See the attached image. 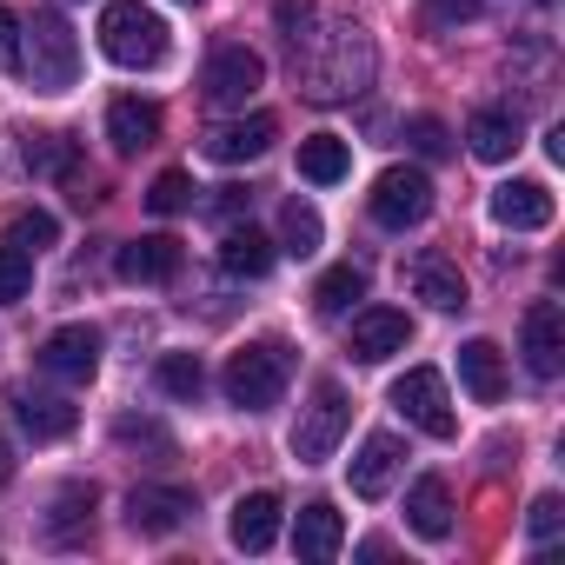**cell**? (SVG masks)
I'll return each mask as SVG.
<instances>
[{
    "mask_svg": "<svg viewBox=\"0 0 565 565\" xmlns=\"http://www.w3.org/2000/svg\"><path fill=\"white\" fill-rule=\"evenodd\" d=\"M294 74H300V94L333 107V100H353L373 87V41L366 28L353 21H327V34H300L294 41Z\"/></svg>",
    "mask_w": 565,
    "mask_h": 565,
    "instance_id": "cell-1",
    "label": "cell"
},
{
    "mask_svg": "<svg viewBox=\"0 0 565 565\" xmlns=\"http://www.w3.org/2000/svg\"><path fill=\"white\" fill-rule=\"evenodd\" d=\"M287 380H294V347H287V340H246V347L226 360V373H220V386H226V399H233L239 413L279 406Z\"/></svg>",
    "mask_w": 565,
    "mask_h": 565,
    "instance_id": "cell-2",
    "label": "cell"
},
{
    "mask_svg": "<svg viewBox=\"0 0 565 565\" xmlns=\"http://www.w3.org/2000/svg\"><path fill=\"white\" fill-rule=\"evenodd\" d=\"M167 47H173V34H167V21L153 8H140V0H107L100 8V54L114 67L147 74V67L167 61Z\"/></svg>",
    "mask_w": 565,
    "mask_h": 565,
    "instance_id": "cell-3",
    "label": "cell"
},
{
    "mask_svg": "<svg viewBox=\"0 0 565 565\" xmlns=\"http://www.w3.org/2000/svg\"><path fill=\"white\" fill-rule=\"evenodd\" d=\"M21 34H28V41H21V74H28L41 94H67V87L81 81V41H74V28H67L61 14H34Z\"/></svg>",
    "mask_w": 565,
    "mask_h": 565,
    "instance_id": "cell-4",
    "label": "cell"
},
{
    "mask_svg": "<svg viewBox=\"0 0 565 565\" xmlns=\"http://www.w3.org/2000/svg\"><path fill=\"white\" fill-rule=\"evenodd\" d=\"M347 426H353V399L327 380V386L313 393V406H300V426H294V459H300V466H327V459H333V446L347 439Z\"/></svg>",
    "mask_w": 565,
    "mask_h": 565,
    "instance_id": "cell-5",
    "label": "cell"
},
{
    "mask_svg": "<svg viewBox=\"0 0 565 565\" xmlns=\"http://www.w3.org/2000/svg\"><path fill=\"white\" fill-rule=\"evenodd\" d=\"M366 213H373L386 233H406V226H419V220L433 213V180H426L419 167H386V173L373 180V193H366Z\"/></svg>",
    "mask_w": 565,
    "mask_h": 565,
    "instance_id": "cell-6",
    "label": "cell"
},
{
    "mask_svg": "<svg viewBox=\"0 0 565 565\" xmlns=\"http://www.w3.org/2000/svg\"><path fill=\"white\" fill-rule=\"evenodd\" d=\"M393 413H399L406 426H419L426 439H452V433H459L452 399H446V380H439L433 366H413V373L393 380Z\"/></svg>",
    "mask_w": 565,
    "mask_h": 565,
    "instance_id": "cell-7",
    "label": "cell"
},
{
    "mask_svg": "<svg viewBox=\"0 0 565 565\" xmlns=\"http://www.w3.org/2000/svg\"><path fill=\"white\" fill-rule=\"evenodd\" d=\"M259 81H266V61L253 47H220L200 74V94H206V107H246L259 94Z\"/></svg>",
    "mask_w": 565,
    "mask_h": 565,
    "instance_id": "cell-8",
    "label": "cell"
},
{
    "mask_svg": "<svg viewBox=\"0 0 565 565\" xmlns=\"http://www.w3.org/2000/svg\"><path fill=\"white\" fill-rule=\"evenodd\" d=\"M193 519V492L186 486H134L127 492V525L147 532V539H167Z\"/></svg>",
    "mask_w": 565,
    "mask_h": 565,
    "instance_id": "cell-9",
    "label": "cell"
},
{
    "mask_svg": "<svg viewBox=\"0 0 565 565\" xmlns=\"http://www.w3.org/2000/svg\"><path fill=\"white\" fill-rule=\"evenodd\" d=\"M41 373H54V380H67V386H87V380L100 373V333H94V327H61V333H47Z\"/></svg>",
    "mask_w": 565,
    "mask_h": 565,
    "instance_id": "cell-10",
    "label": "cell"
},
{
    "mask_svg": "<svg viewBox=\"0 0 565 565\" xmlns=\"http://www.w3.org/2000/svg\"><path fill=\"white\" fill-rule=\"evenodd\" d=\"M406 340H413V320L399 313V307H366L360 320H353V360L360 366H380V360H393V353H406Z\"/></svg>",
    "mask_w": 565,
    "mask_h": 565,
    "instance_id": "cell-11",
    "label": "cell"
},
{
    "mask_svg": "<svg viewBox=\"0 0 565 565\" xmlns=\"http://www.w3.org/2000/svg\"><path fill=\"white\" fill-rule=\"evenodd\" d=\"M525 366H532V380H558V366H565V313H558V300L525 307Z\"/></svg>",
    "mask_w": 565,
    "mask_h": 565,
    "instance_id": "cell-12",
    "label": "cell"
},
{
    "mask_svg": "<svg viewBox=\"0 0 565 565\" xmlns=\"http://www.w3.org/2000/svg\"><path fill=\"white\" fill-rule=\"evenodd\" d=\"M492 220L512 226V233L552 226V186L545 180H505V186H492Z\"/></svg>",
    "mask_w": 565,
    "mask_h": 565,
    "instance_id": "cell-13",
    "label": "cell"
},
{
    "mask_svg": "<svg viewBox=\"0 0 565 565\" xmlns=\"http://www.w3.org/2000/svg\"><path fill=\"white\" fill-rule=\"evenodd\" d=\"M399 466H406V446H399L393 433H373V439L360 446V459L347 466V479H353V492H360V499H386V492H393V479H399Z\"/></svg>",
    "mask_w": 565,
    "mask_h": 565,
    "instance_id": "cell-14",
    "label": "cell"
},
{
    "mask_svg": "<svg viewBox=\"0 0 565 565\" xmlns=\"http://www.w3.org/2000/svg\"><path fill=\"white\" fill-rule=\"evenodd\" d=\"M273 140H279V120H273V114H246V120H233V127H213V134H206V153H213L220 167H239V160H259Z\"/></svg>",
    "mask_w": 565,
    "mask_h": 565,
    "instance_id": "cell-15",
    "label": "cell"
},
{
    "mask_svg": "<svg viewBox=\"0 0 565 565\" xmlns=\"http://www.w3.org/2000/svg\"><path fill=\"white\" fill-rule=\"evenodd\" d=\"M173 273H180V239L147 233V239H127L120 246V279H134V287H167Z\"/></svg>",
    "mask_w": 565,
    "mask_h": 565,
    "instance_id": "cell-16",
    "label": "cell"
},
{
    "mask_svg": "<svg viewBox=\"0 0 565 565\" xmlns=\"http://www.w3.org/2000/svg\"><path fill=\"white\" fill-rule=\"evenodd\" d=\"M107 140H114V153H147L160 140V107L140 100V94H120L107 107Z\"/></svg>",
    "mask_w": 565,
    "mask_h": 565,
    "instance_id": "cell-17",
    "label": "cell"
},
{
    "mask_svg": "<svg viewBox=\"0 0 565 565\" xmlns=\"http://www.w3.org/2000/svg\"><path fill=\"white\" fill-rule=\"evenodd\" d=\"M406 279H413V294H419L426 307H439V313H459V307H466V273H459L446 253H419Z\"/></svg>",
    "mask_w": 565,
    "mask_h": 565,
    "instance_id": "cell-18",
    "label": "cell"
},
{
    "mask_svg": "<svg viewBox=\"0 0 565 565\" xmlns=\"http://www.w3.org/2000/svg\"><path fill=\"white\" fill-rule=\"evenodd\" d=\"M340 545H347V525H340V512H333L327 499L300 505V519H294V552H300L307 565H327Z\"/></svg>",
    "mask_w": 565,
    "mask_h": 565,
    "instance_id": "cell-19",
    "label": "cell"
},
{
    "mask_svg": "<svg viewBox=\"0 0 565 565\" xmlns=\"http://www.w3.org/2000/svg\"><path fill=\"white\" fill-rule=\"evenodd\" d=\"M459 380H466V393L479 406H499L505 399V353L492 340H466L459 347Z\"/></svg>",
    "mask_w": 565,
    "mask_h": 565,
    "instance_id": "cell-20",
    "label": "cell"
},
{
    "mask_svg": "<svg viewBox=\"0 0 565 565\" xmlns=\"http://www.w3.org/2000/svg\"><path fill=\"white\" fill-rule=\"evenodd\" d=\"M226 539H233L239 552H266V545L279 539V499H273V492H246V499L233 505V519H226Z\"/></svg>",
    "mask_w": 565,
    "mask_h": 565,
    "instance_id": "cell-21",
    "label": "cell"
},
{
    "mask_svg": "<svg viewBox=\"0 0 565 565\" xmlns=\"http://www.w3.org/2000/svg\"><path fill=\"white\" fill-rule=\"evenodd\" d=\"M406 525H413L419 539H446V532H452V486H446L439 472H426V479L406 492Z\"/></svg>",
    "mask_w": 565,
    "mask_h": 565,
    "instance_id": "cell-22",
    "label": "cell"
},
{
    "mask_svg": "<svg viewBox=\"0 0 565 565\" xmlns=\"http://www.w3.org/2000/svg\"><path fill=\"white\" fill-rule=\"evenodd\" d=\"M273 259H279V246H273L266 233H253V226H233V233L220 239V266H226L233 279H266Z\"/></svg>",
    "mask_w": 565,
    "mask_h": 565,
    "instance_id": "cell-23",
    "label": "cell"
},
{
    "mask_svg": "<svg viewBox=\"0 0 565 565\" xmlns=\"http://www.w3.org/2000/svg\"><path fill=\"white\" fill-rule=\"evenodd\" d=\"M466 140H472L479 160H512V153H519V114H505V107H479V114L466 120Z\"/></svg>",
    "mask_w": 565,
    "mask_h": 565,
    "instance_id": "cell-24",
    "label": "cell"
},
{
    "mask_svg": "<svg viewBox=\"0 0 565 565\" xmlns=\"http://www.w3.org/2000/svg\"><path fill=\"white\" fill-rule=\"evenodd\" d=\"M300 173H307L313 186H340V180L353 173V147H347L340 134H313V140H300Z\"/></svg>",
    "mask_w": 565,
    "mask_h": 565,
    "instance_id": "cell-25",
    "label": "cell"
},
{
    "mask_svg": "<svg viewBox=\"0 0 565 565\" xmlns=\"http://www.w3.org/2000/svg\"><path fill=\"white\" fill-rule=\"evenodd\" d=\"M14 419L34 439H67L74 433V406L67 399H47V393H14Z\"/></svg>",
    "mask_w": 565,
    "mask_h": 565,
    "instance_id": "cell-26",
    "label": "cell"
},
{
    "mask_svg": "<svg viewBox=\"0 0 565 565\" xmlns=\"http://www.w3.org/2000/svg\"><path fill=\"white\" fill-rule=\"evenodd\" d=\"M94 532V486H67L54 499V519H47V539L54 545H81Z\"/></svg>",
    "mask_w": 565,
    "mask_h": 565,
    "instance_id": "cell-27",
    "label": "cell"
},
{
    "mask_svg": "<svg viewBox=\"0 0 565 565\" xmlns=\"http://www.w3.org/2000/svg\"><path fill=\"white\" fill-rule=\"evenodd\" d=\"M353 300H366V266H353V259H347V266H333L320 287H313V307H320L327 320H333V313H347Z\"/></svg>",
    "mask_w": 565,
    "mask_h": 565,
    "instance_id": "cell-28",
    "label": "cell"
},
{
    "mask_svg": "<svg viewBox=\"0 0 565 565\" xmlns=\"http://www.w3.org/2000/svg\"><path fill=\"white\" fill-rule=\"evenodd\" d=\"M279 253H294V259L320 253V213L307 200H287V213H279Z\"/></svg>",
    "mask_w": 565,
    "mask_h": 565,
    "instance_id": "cell-29",
    "label": "cell"
},
{
    "mask_svg": "<svg viewBox=\"0 0 565 565\" xmlns=\"http://www.w3.org/2000/svg\"><path fill=\"white\" fill-rule=\"evenodd\" d=\"M153 380H160L167 399H200V393H206V366H200V353H167V360L153 366Z\"/></svg>",
    "mask_w": 565,
    "mask_h": 565,
    "instance_id": "cell-30",
    "label": "cell"
},
{
    "mask_svg": "<svg viewBox=\"0 0 565 565\" xmlns=\"http://www.w3.org/2000/svg\"><path fill=\"white\" fill-rule=\"evenodd\" d=\"M74 140L67 134H28V173H74Z\"/></svg>",
    "mask_w": 565,
    "mask_h": 565,
    "instance_id": "cell-31",
    "label": "cell"
},
{
    "mask_svg": "<svg viewBox=\"0 0 565 565\" xmlns=\"http://www.w3.org/2000/svg\"><path fill=\"white\" fill-rule=\"evenodd\" d=\"M28 287H34V253H21V246H0V307L28 300Z\"/></svg>",
    "mask_w": 565,
    "mask_h": 565,
    "instance_id": "cell-32",
    "label": "cell"
},
{
    "mask_svg": "<svg viewBox=\"0 0 565 565\" xmlns=\"http://www.w3.org/2000/svg\"><path fill=\"white\" fill-rule=\"evenodd\" d=\"M54 239H61V220H54V213H41V206H34V213H21V220L8 226V246H21V253H41V246H54Z\"/></svg>",
    "mask_w": 565,
    "mask_h": 565,
    "instance_id": "cell-33",
    "label": "cell"
},
{
    "mask_svg": "<svg viewBox=\"0 0 565 565\" xmlns=\"http://www.w3.org/2000/svg\"><path fill=\"white\" fill-rule=\"evenodd\" d=\"M147 206H153V213H186V206H193V180H186L180 167H167V173L153 180V193H147Z\"/></svg>",
    "mask_w": 565,
    "mask_h": 565,
    "instance_id": "cell-34",
    "label": "cell"
},
{
    "mask_svg": "<svg viewBox=\"0 0 565 565\" xmlns=\"http://www.w3.org/2000/svg\"><path fill=\"white\" fill-rule=\"evenodd\" d=\"M406 140H413V153H426V160H439V153L452 147V134H446L433 114H413V120H406Z\"/></svg>",
    "mask_w": 565,
    "mask_h": 565,
    "instance_id": "cell-35",
    "label": "cell"
},
{
    "mask_svg": "<svg viewBox=\"0 0 565 565\" xmlns=\"http://www.w3.org/2000/svg\"><path fill=\"white\" fill-rule=\"evenodd\" d=\"M114 439H120V446H153V452H173V439H167L153 419H120V426H114Z\"/></svg>",
    "mask_w": 565,
    "mask_h": 565,
    "instance_id": "cell-36",
    "label": "cell"
},
{
    "mask_svg": "<svg viewBox=\"0 0 565 565\" xmlns=\"http://www.w3.org/2000/svg\"><path fill=\"white\" fill-rule=\"evenodd\" d=\"M273 21H279V34H287V41H300V34L320 21V14L307 8V0H273Z\"/></svg>",
    "mask_w": 565,
    "mask_h": 565,
    "instance_id": "cell-37",
    "label": "cell"
},
{
    "mask_svg": "<svg viewBox=\"0 0 565 565\" xmlns=\"http://www.w3.org/2000/svg\"><path fill=\"white\" fill-rule=\"evenodd\" d=\"M558 519H565V505H558V499L545 492V499H532V519H525V525H532V539H539V545H552V532H558Z\"/></svg>",
    "mask_w": 565,
    "mask_h": 565,
    "instance_id": "cell-38",
    "label": "cell"
},
{
    "mask_svg": "<svg viewBox=\"0 0 565 565\" xmlns=\"http://www.w3.org/2000/svg\"><path fill=\"white\" fill-rule=\"evenodd\" d=\"M0 67H21V21H14V8H0Z\"/></svg>",
    "mask_w": 565,
    "mask_h": 565,
    "instance_id": "cell-39",
    "label": "cell"
},
{
    "mask_svg": "<svg viewBox=\"0 0 565 565\" xmlns=\"http://www.w3.org/2000/svg\"><path fill=\"white\" fill-rule=\"evenodd\" d=\"M246 206H253V193H246V186H220V200H213V213H220V220H239Z\"/></svg>",
    "mask_w": 565,
    "mask_h": 565,
    "instance_id": "cell-40",
    "label": "cell"
},
{
    "mask_svg": "<svg viewBox=\"0 0 565 565\" xmlns=\"http://www.w3.org/2000/svg\"><path fill=\"white\" fill-rule=\"evenodd\" d=\"M439 21H479V0H433Z\"/></svg>",
    "mask_w": 565,
    "mask_h": 565,
    "instance_id": "cell-41",
    "label": "cell"
},
{
    "mask_svg": "<svg viewBox=\"0 0 565 565\" xmlns=\"http://www.w3.org/2000/svg\"><path fill=\"white\" fill-rule=\"evenodd\" d=\"M8 479H14V446L0 439V486H8Z\"/></svg>",
    "mask_w": 565,
    "mask_h": 565,
    "instance_id": "cell-42",
    "label": "cell"
},
{
    "mask_svg": "<svg viewBox=\"0 0 565 565\" xmlns=\"http://www.w3.org/2000/svg\"><path fill=\"white\" fill-rule=\"evenodd\" d=\"M539 8H552V0H539Z\"/></svg>",
    "mask_w": 565,
    "mask_h": 565,
    "instance_id": "cell-43",
    "label": "cell"
},
{
    "mask_svg": "<svg viewBox=\"0 0 565 565\" xmlns=\"http://www.w3.org/2000/svg\"><path fill=\"white\" fill-rule=\"evenodd\" d=\"M186 8H200V0H186Z\"/></svg>",
    "mask_w": 565,
    "mask_h": 565,
    "instance_id": "cell-44",
    "label": "cell"
}]
</instances>
